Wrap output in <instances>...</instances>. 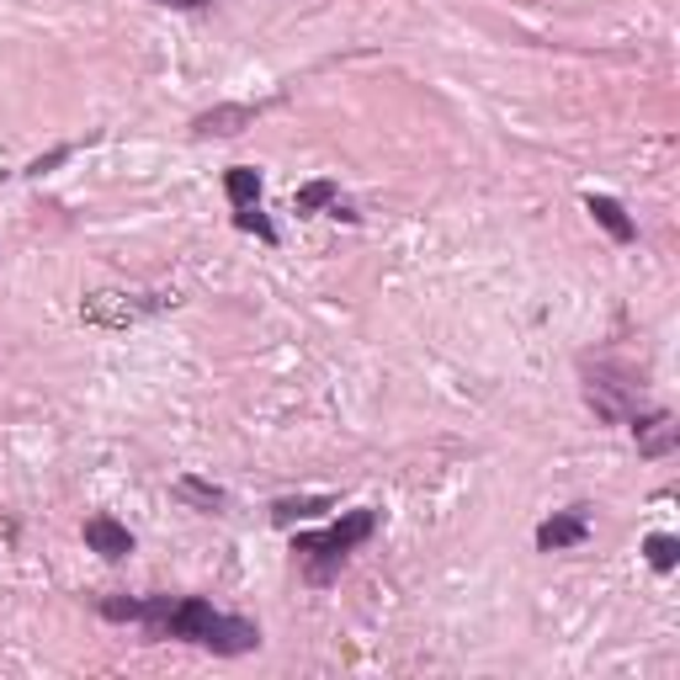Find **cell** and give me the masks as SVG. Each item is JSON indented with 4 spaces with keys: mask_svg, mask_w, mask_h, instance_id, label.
I'll use <instances>...</instances> for the list:
<instances>
[{
    "mask_svg": "<svg viewBox=\"0 0 680 680\" xmlns=\"http://www.w3.org/2000/svg\"><path fill=\"white\" fill-rule=\"evenodd\" d=\"M633 425V436H638V446L649 452V457H665L670 446H676V425H670V414L654 410V414H638V420H627Z\"/></svg>",
    "mask_w": 680,
    "mask_h": 680,
    "instance_id": "cell-9",
    "label": "cell"
},
{
    "mask_svg": "<svg viewBox=\"0 0 680 680\" xmlns=\"http://www.w3.org/2000/svg\"><path fill=\"white\" fill-rule=\"evenodd\" d=\"M335 197H341V192H335V181L325 176V181H309V186H298L293 203H298V213H320V207H330Z\"/></svg>",
    "mask_w": 680,
    "mask_h": 680,
    "instance_id": "cell-14",
    "label": "cell"
},
{
    "mask_svg": "<svg viewBox=\"0 0 680 680\" xmlns=\"http://www.w3.org/2000/svg\"><path fill=\"white\" fill-rule=\"evenodd\" d=\"M585 378H591V384H585V399H591V410L601 414V420L622 425V420H638V414H644V384H633V373H622L612 361H595Z\"/></svg>",
    "mask_w": 680,
    "mask_h": 680,
    "instance_id": "cell-3",
    "label": "cell"
},
{
    "mask_svg": "<svg viewBox=\"0 0 680 680\" xmlns=\"http://www.w3.org/2000/svg\"><path fill=\"white\" fill-rule=\"evenodd\" d=\"M330 495H288V500H277L271 505V521H277V527H293V521H303V516H320V510H330Z\"/></svg>",
    "mask_w": 680,
    "mask_h": 680,
    "instance_id": "cell-12",
    "label": "cell"
},
{
    "mask_svg": "<svg viewBox=\"0 0 680 680\" xmlns=\"http://www.w3.org/2000/svg\"><path fill=\"white\" fill-rule=\"evenodd\" d=\"M69 154H75V144H60V149H48V154H37V160L28 165V176H48V171H54V165H64Z\"/></svg>",
    "mask_w": 680,
    "mask_h": 680,
    "instance_id": "cell-16",
    "label": "cell"
},
{
    "mask_svg": "<svg viewBox=\"0 0 680 680\" xmlns=\"http://www.w3.org/2000/svg\"><path fill=\"white\" fill-rule=\"evenodd\" d=\"M235 229H245V235L267 239V245H277V224H271L261 207H235Z\"/></svg>",
    "mask_w": 680,
    "mask_h": 680,
    "instance_id": "cell-15",
    "label": "cell"
},
{
    "mask_svg": "<svg viewBox=\"0 0 680 680\" xmlns=\"http://www.w3.org/2000/svg\"><path fill=\"white\" fill-rule=\"evenodd\" d=\"M149 6H171V11H207L213 0H149Z\"/></svg>",
    "mask_w": 680,
    "mask_h": 680,
    "instance_id": "cell-17",
    "label": "cell"
},
{
    "mask_svg": "<svg viewBox=\"0 0 680 680\" xmlns=\"http://www.w3.org/2000/svg\"><path fill=\"white\" fill-rule=\"evenodd\" d=\"M373 532H378V510H373V505H356V510H346V516H341L335 527H325V532L293 537V553H298L303 574H309L314 585H330V580L341 574V563L352 559Z\"/></svg>",
    "mask_w": 680,
    "mask_h": 680,
    "instance_id": "cell-2",
    "label": "cell"
},
{
    "mask_svg": "<svg viewBox=\"0 0 680 680\" xmlns=\"http://www.w3.org/2000/svg\"><path fill=\"white\" fill-rule=\"evenodd\" d=\"M585 537H591V516H585V505H574V510H559V516H548V521L537 527V553L580 548Z\"/></svg>",
    "mask_w": 680,
    "mask_h": 680,
    "instance_id": "cell-5",
    "label": "cell"
},
{
    "mask_svg": "<svg viewBox=\"0 0 680 680\" xmlns=\"http://www.w3.org/2000/svg\"><path fill=\"white\" fill-rule=\"evenodd\" d=\"M585 213H591L595 224H601L606 235L617 239V245H633V239H638V224L627 218V207H622L617 197H606V192H591V197H585Z\"/></svg>",
    "mask_w": 680,
    "mask_h": 680,
    "instance_id": "cell-7",
    "label": "cell"
},
{
    "mask_svg": "<svg viewBox=\"0 0 680 680\" xmlns=\"http://www.w3.org/2000/svg\"><path fill=\"white\" fill-rule=\"evenodd\" d=\"M149 638H176V644H197L207 654H224V659H239V654H256L261 649V627L250 617H229L218 612L213 601L203 595H181L171 601L160 617L144 627Z\"/></svg>",
    "mask_w": 680,
    "mask_h": 680,
    "instance_id": "cell-1",
    "label": "cell"
},
{
    "mask_svg": "<svg viewBox=\"0 0 680 680\" xmlns=\"http://www.w3.org/2000/svg\"><path fill=\"white\" fill-rule=\"evenodd\" d=\"M224 192H229L235 207H256L261 203V171L256 165H229L224 171Z\"/></svg>",
    "mask_w": 680,
    "mask_h": 680,
    "instance_id": "cell-11",
    "label": "cell"
},
{
    "mask_svg": "<svg viewBox=\"0 0 680 680\" xmlns=\"http://www.w3.org/2000/svg\"><path fill=\"white\" fill-rule=\"evenodd\" d=\"M171 606V595H144V601H133V595H107L101 601V617L107 622H139V627H149V622L160 617Z\"/></svg>",
    "mask_w": 680,
    "mask_h": 680,
    "instance_id": "cell-8",
    "label": "cell"
},
{
    "mask_svg": "<svg viewBox=\"0 0 680 680\" xmlns=\"http://www.w3.org/2000/svg\"><path fill=\"white\" fill-rule=\"evenodd\" d=\"M644 553H649V563L659 569V574H670L680 563V537H670V532H649L644 537Z\"/></svg>",
    "mask_w": 680,
    "mask_h": 680,
    "instance_id": "cell-13",
    "label": "cell"
},
{
    "mask_svg": "<svg viewBox=\"0 0 680 680\" xmlns=\"http://www.w3.org/2000/svg\"><path fill=\"white\" fill-rule=\"evenodd\" d=\"M86 548L90 553H101L107 563H122L133 553V532L122 527L118 516H90L86 521Z\"/></svg>",
    "mask_w": 680,
    "mask_h": 680,
    "instance_id": "cell-6",
    "label": "cell"
},
{
    "mask_svg": "<svg viewBox=\"0 0 680 680\" xmlns=\"http://www.w3.org/2000/svg\"><path fill=\"white\" fill-rule=\"evenodd\" d=\"M171 495H176V500H186L192 510H203V516H218V510L229 505V495H224L218 484H207V478H192V474H181L176 484H171Z\"/></svg>",
    "mask_w": 680,
    "mask_h": 680,
    "instance_id": "cell-10",
    "label": "cell"
},
{
    "mask_svg": "<svg viewBox=\"0 0 680 680\" xmlns=\"http://www.w3.org/2000/svg\"><path fill=\"white\" fill-rule=\"evenodd\" d=\"M256 118H261V107H250V101H218L192 118V139H239Z\"/></svg>",
    "mask_w": 680,
    "mask_h": 680,
    "instance_id": "cell-4",
    "label": "cell"
}]
</instances>
